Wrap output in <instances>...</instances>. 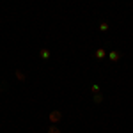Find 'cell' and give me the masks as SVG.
Listing matches in <instances>:
<instances>
[{"label":"cell","instance_id":"6da1fadb","mask_svg":"<svg viewBox=\"0 0 133 133\" xmlns=\"http://www.w3.org/2000/svg\"><path fill=\"white\" fill-rule=\"evenodd\" d=\"M48 121H50L51 124H57L59 121H62V112H61V110H53V112H50Z\"/></svg>","mask_w":133,"mask_h":133},{"label":"cell","instance_id":"7a4b0ae2","mask_svg":"<svg viewBox=\"0 0 133 133\" xmlns=\"http://www.w3.org/2000/svg\"><path fill=\"white\" fill-rule=\"evenodd\" d=\"M105 55H107V51L103 50V48H98V50L94 51V57H96L98 61H101V59H105Z\"/></svg>","mask_w":133,"mask_h":133},{"label":"cell","instance_id":"3957f363","mask_svg":"<svg viewBox=\"0 0 133 133\" xmlns=\"http://www.w3.org/2000/svg\"><path fill=\"white\" fill-rule=\"evenodd\" d=\"M39 55H41L43 61H48V59H50V50H48V48H41V50H39Z\"/></svg>","mask_w":133,"mask_h":133},{"label":"cell","instance_id":"277c9868","mask_svg":"<svg viewBox=\"0 0 133 133\" xmlns=\"http://www.w3.org/2000/svg\"><path fill=\"white\" fill-rule=\"evenodd\" d=\"M108 57H110V61H112V62H117L119 59H121V53H119V51H110Z\"/></svg>","mask_w":133,"mask_h":133},{"label":"cell","instance_id":"5b68a950","mask_svg":"<svg viewBox=\"0 0 133 133\" xmlns=\"http://www.w3.org/2000/svg\"><path fill=\"white\" fill-rule=\"evenodd\" d=\"M14 75H16V78H18L20 82H25V80H27V76H25V73H21L20 69H16V71H14Z\"/></svg>","mask_w":133,"mask_h":133},{"label":"cell","instance_id":"8992f818","mask_svg":"<svg viewBox=\"0 0 133 133\" xmlns=\"http://www.w3.org/2000/svg\"><path fill=\"white\" fill-rule=\"evenodd\" d=\"M99 30H101V32L108 30V23H107V21H101V23H99Z\"/></svg>","mask_w":133,"mask_h":133},{"label":"cell","instance_id":"52a82bcc","mask_svg":"<svg viewBox=\"0 0 133 133\" xmlns=\"http://www.w3.org/2000/svg\"><path fill=\"white\" fill-rule=\"evenodd\" d=\"M48 133H61V130H59L55 124H51L50 128H48Z\"/></svg>","mask_w":133,"mask_h":133},{"label":"cell","instance_id":"ba28073f","mask_svg":"<svg viewBox=\"0 0 133 133\" xmlns=\"http://www.w3.org/2000/svg\"><path fill=\"white\" fill-rule=\"evenodd\" d=\"M94 101H96V103H101V101H103V96H101V92L94 94Z\"/></svg>","mask_w":133,"mask_h":133},{"label":"cell","instance_id":"9c48e42d","mask_svg":"<svg viewBox=\"0 0 133 133\" xmlns=\"http://www.w3.org/2000/svg\"><path fill=\"white\" fill-rule=\"evenodd\" d=\"M91 91L94 92V94H98V92H99V85H96V83H94V85H91Z\"/></svg>","mask_w":133,"mask_h":133}]
</instances>
